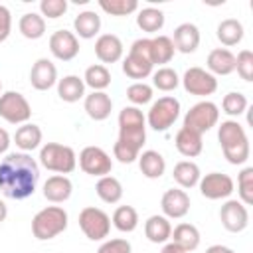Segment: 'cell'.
Segmentation results:
<instances>
[{"mask_svg":"<svg viewBox=\"0 0 253 253\" xmlns=\"http://www.w3.org/2000/svg\"><path fill=\"white\" fill-rule=\"evenodd\" d=\"M57 95L65 103H75L85 95V83L77 75H65L57 81Z\"/></svg>","mask_w":253,"mask_h":253,"instance_id":"cell-25","label":"cell"},{"mask_svg":"<svg viewBox=\"0 0 253 253\" xmlns=\"http://www.w3.org/2000/svg\"><path fill=\"white\" fill-rule=\"evenodd\" d=\"M99 6L111 16H128L138 10L136 0H99Z\"/></svg>","mask_w":253,"mask_h":253,"instance_id":"cell-38","label":"cell"},{"mask_svg":"<svg viewBox=\"0 0 253 253\" xmlns=\"http://www.w3.org/2000/svg\"><path fill=\"white\" fill-rule=\"evenodd\" d=\"M113 111V101L105 91H93L85 97V113L93 121H105Z\"/></svg>","mask_w":253,"mask_h":253,"instance_id":"cell-21","label":"cell"},{"mask_svg":"<svg viewBox=\"0 0 253 253\" xmlns=\"http://www.w3.org/2000/svg\"><path fill=\"white\" fill-rule=\"evenodd\" d=\"M73 192V184L67 176L63 174H55V176H49L43 184V198L51 204H61L65 200H69Z\"/></svg>","mask_w":253,"mask_h":253,"instance_id":"cell-18","label":"cell"},{"mask_svg":"<svg viewBox=\"0 0 253 253\" xmlns=\"http://www.w3.org/2000/svg\"><path fill=\"white\" fill-rule=\"evenodd\" d=\"M67 227V211L59 206H47L40 210L32 219V233L40 241L57 237Z\"/></svg>","mask_w":253,"mask_h":253,"instance_id":"cell-3","label":"cell"},{"mask_svg":"<svg viewBox=\"0 0 253 253\" xmlns=\"http://www.w3.org/2000/svg\"><path fill=\"white\" fill-rule=\"evenodd\" d=\"M172 176H174V180L178 182V186H182V188H194V186L200 182V178H202L198 164L192 162V160H182V162H178V164L174 166Z\"/></svg>","mask_w":253,"mask_h":253,"instance_id":"cell-30","label":"cell"},{"mask_svg":"<svg viewBox=\"0 0 253 253\" xmlns=\"http://www.w3.org/2000/svg\"><path fill=\"white\" fill-rule=\"evenodd\" d=\"M126 99L132 103V105H146L152 101V87L146 85V83H132L128 89H126Z\"/></svg>","mask_w":253,"mask_h":253,"instance_id":"cell-41","label":"cell"},{"mask_svg":"<svg viewBox=\"0 0 253 253\" xmlns=\"http://www.w3.org/2000/svg\"><path fill=\"white\" fill-rule=\"evenodd\" d=\"M73 28H75V34H77L79 38L91 40V38H95V36L99 34V30H101V18H99L97 12L85 10V12H81V14L75 18Z\"/></svg>","mask_w":253,"mask_h":253,"instance_id":"cell-26","label":"cell"},{"mask_svg":"<svg viewBox=\"0 0 253 253\" xmlns=\"http://www.w3.org/2000/svg\"><path fill=\"white\" fill-rule=\"evenodd\" d=\"M40 162L43 168L57 172V174H69L77 166V156L71 146L59 144V142H47L40 150Z\"/></svg>","mask_w":253,"mask_h":253,"instance_id":"cell-4","label":"cell"},{"mask_svg":"<svg viewBox=\"0 0 253 253\" xmlns=\"http://www.w3.org/2000/svg\"><path fill=\"white\" fill-rule=\"evenodd\" d=\"M40 10H42V16H47V18L55 20V18H59L67 12V2L65 0H42Z\"/></svg>","mask_w":253,"mask_h":253,"instance_id":"cell-44","label":"cell"},{"mask_svg":"<svg viewBox=\"0 0 253 253\" xmlns=\"http://www.w3.org/2000/svg\"><path fill=\"white\" fill-rule=\"evenodd\" d=\"M217 119H219V111H217V105L211 103V101H200L196 103L194 107H190V111L186 113L184 117V126L186 128H192L200 134L208 132L211 126L217 125Z\"/></svg>","mask_w":253,"mask_h":253,"instance_id":"cell-9","label":"cell"},{"mask_svg":"<svg viewBox=\"0 0 253 253\" xmlns=\"http://www.w3.org/2000/svg\"><path fill=\"white\" fill-rule=\"evenodd\" d=\"M219 219L221 225L231 231V233H239L249 225V211L247 206L241 204L239 200H227L221 210H219Z\"/></svg>","mask_w":253,"mask_h":253,"instance_id":"cell-13","label":"cell"},{"mask_svg":"<svg viewBox=\"0 0 253 253\" xmlns=\"http://www.w3.org/2000/svg\"><path fill=\"white\" fill-rule=\"evenodd\" d=\"M14 140H16L18 148H22L24 152H30V150L40 146V142H42V128L38 125H34V123H26V125H22L16 130Z\"/></svg>","mask_w":253,"mask_h":253,"instance_id":"cell-28","label":"cell"},{"mask_svg":"<svg viewBox=\"0 0 253 253\" xmlns=\"http://www.w3.org/2000/svg\"><path fill=\"white\" fill-rule=\"evenodd\" d=\"M130 251H132L130 243H128L126 239H121V237L109 239V241H105V243L97 249V253H130Z\"/></svg>","mask_w":253,"mask_h":253,"instance_id":"cell-46","label":"cell"},{"mask_svg":"<svg viewBox=\"0 0 253 253\" xmlns=\"http://www.w3.org/2000/svg\"><path fill=\"white\" fill-rule=\"evenodd\" d=\"M6 215H8V208H6V204L0 200V223L6 219Z\"/></svg>","mask_w":253,"mask_h":253,"instance_id":"cell-51","label":"cell"},{"mask_svg":"<svg viewBox=\"0 0 253 253\" xmlns=\"http://www.w3.org/2000/svg\"><path fill=\"white\" fill-rule=\"evenodd\" d=\"M10 30H12V14L6 6L0 4V42L8 40Z\"/></svg>","mask_w":253,"mask_h":253,"instance_id":"cell-47","label":"cell"},{"mask_svg":"<svg viewBox=\"0 0 253 253\" xmlns=\"http://www.w3.org/2000/svg\"><path fill=\"white\" fill-rule=\"evenodd\" d=\"M95 190H97V196L105 204H117L123 198V186H121V182L115 176H103V178H99Z\"/></svg>","mask_w":253,"mask_h":253,"instance_id":"cell-33","label":"cell"},{"mask_svg":"<svg viewBox=\"0 0 253 253\" xmlns=\"http://www.w3.org/2000/svg\"><path fill=\"white\" fill-rule=\"evenodd\" d=\"M237 192H239V202L245 204V206H251L253 204V168L247 166L239 172V178H237Z\"/></svg>","mask_w":253,"mask_h":253,"instance_id":"cell-40","label":"cell"},{"mask_svg":"<svg viewBox=\"0 0 253 253\" xmlns=\"http://www.w3.org/2000/svg\"><path fill=\"white\" fill-rule=\"evenodd\" d=\"M178 83H180V77L172 67H160L158 71L152 73V85L160 91H174Z\"/></svg>","mask_w":253,"mask_h":253,"instance_id":"cell-37","label":"cell"},{"mask_svg":"<svg viewBox=\"0 0 253 253\" xmlns=\"http://www.w3.org/2000/svg\"><path fill=\"white\" fill-rule=\"evenodd\" d=\"M174 43H172V38L168 36H156V38H150V61L152 65L154 63H168L172 57H174Z\"/></svg>","mask_w":253,"mask_h":253,"instance_id":"cell-31","label":"cell"},{"mask_svg":"<svg viewBox=\"0 0 253 253\" xmlns=\"http://www.w3.org/2000/svg\"><path fill=\"white\" fill-rule=\"evenodd\" d=\"M113 225L123 231V233H130L136 229L138 225V213L132 206H119L113 213Z\"/></svg>","mask_w":253,"mask_h":253,"instance_id":"cell-36","label":"cell"},{"mask_svg":"<svg viewBox=\"0 0 253 253\" xmlns=\"http://www.w3.org/2000/svg\"><path fill=\"white\" fill-rule=\"evenodd\" d=\"M79 166L85 174L89 176H109L113 170V160L111 156L101 148V146H85L79 152Z\"/></svg>","mask_w":253,"mask_h":253,"instance_id":"cell-10","label":"cell"},{"mask_svg":"<svg viewBox=\"0 0 253 253\" xmlns=\"http://www.w3.org/2000/svg\"><path fill=\"white\" fill-rule=\"evenodd\" d=\"M178 117H180V101L176 97H160L150 105L146 121L150 128L162 132V130H168Z\"/></svg>","mask_w":253,"mask_h":253,"instance_id":"cell-6","label":"cell"},{"mask_svg":"<svg viewBox=\"0 0 253 253\" xmlns=\"http://www.w3.org/2000/svg\"><path fill=\"white\" fill-rule=\"evenodd\" d=\"M174 142H176L178 152H180L182 156H186V158L198 156V154L202 152V148H204L202 134L196 132V130H192V128H186V126H182V128L176 132V140H174Z\"/></svg>","mask_w":253,"mask_h":253,"instance_id":"cell-22","label":"cell"},{"mask_svg":"<svg viewBox=\"0 0 253 253\" xmlns=\"http://www.w3.org/2000/svg\"><path fill=\"white\" fill-rule=\"evenodd\" d=\"M160 206H162L164 217L180 219L190 211V196L180 188H172V190L164 192Z\"/></svg>","mask_w":253,"mask_h":253,"instance_id":"cell-15","label":"cell"},{"mask_svg":"<svg viewBox=\"0 0 253 253\" xmlns=\"http://www.w3.org/2000/svg\"><path fill=\"white\" fill-rule=\"evenodd\" d=\"M144 235L150 243H166L172 235V225L164 215H150L144 223Z\"/></svg>","mask_w":253,"mask_h":253,"instance_id":"cell-23","label":"cell"},{"mask_svg":"<svg viewBox=\"0 0 253 253\" xmlns=\"http://www.w3.org/2000/svg\"><path fill=\"white\" fill-rule=\"evenodd\" d=\"M138 166L140 172L150 180H156L166 172V160L156 150H144L142 154H138Z\"/></svg>","mask_w":253,"mask_h":253,"instance_id":"cell-24","label":"cell"},{"mask_svg":"<svg viewBox=\"0 0 253 253\" xmlns=\"http://www.w3.org/2000/svg\"><path fill=\"white\" fill-rule=\"evenodd\" d=\"M49 51L53 53V57L61 61H71L79 53V40L73 32L57 30L49 38Z\"/></svg>","mask_w":253,"mask_h":253,"instance_id":"cell-14","label":"cell"},{"mask_svg":"<svg viewBox=\"0 0 253 253\" xmlns=\"http://www.w3.org/2000/svg\"><path fill=\"white\" fill-rule=\"evenodd\" d=\"M136 26L148 34L160 32L164 26V12L158 8H142L136 16Z\"/></svg>","mask_w":253,"mask_h":253,"instance_id":"cell-34","label":"cell"},{"mask_svg":"<svg viewBox=\"0 0 253 253\" xmlns=\"http://www.w3.org/2000/svg\"><path fill=\"white\" fill-rule=\"evenodd\" d=\"M217 138L223 150V156L229 164H243L249 158V138L245 128L237 121H223L217 130Z\"/></svg>","mask_w":253,"mask_h":253,"instance_id":"cell-2","label":"cell"},{"mask_svg":"<svg viewBox=\"0 0 253 253\" xmlns=\"http://www.w3.org/2000/svg\"><path fill=\"white\" fill-rule=\"evenodd\" d=\"M123 51H125L123 42L115 34H103L95 42V55L103 63H115V61H119L123 57Z\"/></svg>","mask_w":253,"mask_h":253,"instance_id":"cell-17","label":"cell"},{"mask_svg":"<svg viewBox=\"0 0 253 253\" xmlns=\"http://www.w3.org/2000/svg\"><path fill=\"white\" fill-rule=\"evenodd\" d=\"M174 47L182 53H194L200 45V30L186 22V24H180L176 30H174V40H172Z\"/></svg>","mask_w":253,"mask_h":253,"instance_id":"cell-19","label":"cell"},{"mask_svg":"<svg viewBox=\"0 0 253 253\" xmlns=\"http://www.w3.org/2000/svg\"><path fill=\"white\" fill-rule=\"evenodd\" d=\"M221 107H223V113L229 115V117H239L245 113L247 109V97L239 91H231L223 97L221 101Z\"/></svg>","mask_w":253,"mask_h":253,"instance_id":"cell-39","label":"cell"},{"mask_svg":"<svg viewBox=\"0 0 253 253\" xmlns=\"http://www.w3.org/2000/svg\"><path fill=\"white\" fill-rule=\"evenodd\" d=\"M20 32L24 38L28 40H40L43 34H45V20L42 14H36V12H28L20 18V24H18Z\"/></svg>","mask_w":253,"mask_h":253,"instance_id":"cell-32","label":"cell"},{"mask_svg":"<svg viewBox=\"0 0 253 253\" xmlns=\"http://www.w3.org/2000/svg\"><path fill=\"white\" fill-rule=\"evenodd\" d=\"M152 67L150 38H140L130 45V51L123 61V73L130 79H144L152 73Z\"/></svg>","mask_w":253,"mask_h":253,"instance_id":"cell-5","label":"cell"},{"mask_svg":"<svg viewBox=\"0 0 253 253\" xmlns=\"http://www.w3.org/2000/svg\"><path fill=\"white\" fill-rule=\"evenodd\" d=\"M182 85L190 95H198V97L213 95L217 91V79L210 71H206L202 67L186 69V73L182 77Z\"/></svg>","mask_w":253,"mask_h":253,"instance_id":"cell-11","label":"cell"},{"mask_svg":"<svg viewBox=\"0 0 253 253\" xmlns=\"http://www.w3.org/2000/svg\"><path fill=\"white\" fill-rule=\"evenodd\" d=\"M0 117L10 125H26L32 117V107L22 93L6 91L0 95Z\"/></svg>","mask_w":253,"mask_h":253,"instance_id":"cell-8","label":"cell"},{"mask_svg":"<svg viewBox=\"0 0 253 253\" xmlns=\"http://www.w3.org/2000/svg\"><path fill=\"white\" fill-rule=\"evenodd\" d=\"M38 162L28 152H10L0 162V190L12 200H26L36 192Z\"/></svg>","mask_w":253,"mask_h":253,"instance_id":"cell-1","label":"cell"},{"mask_svg":"<svg viewBox=\"0 0 253 253\" xmlns=\"http://www.w3.org/2000/svg\"><path fill=\"white\" fill-rule=\"evenodd\" d=\"M235 71L243 81H253V51L241 49L235 57Z\"/></svg>","mask_w":253,"mask_h":253,"instance_id":"cell-42","label":"cell"},{"mask_svg":"<svg viewBox=\"0 0 253 253\" xmlns=\"http://www.w3.org/2000/svg\"><path fill=\"white\" fill-rule=\"evenodd\" d=\"M170 237H172V241H174L176 245H180L186 253L194 251V249L200 245V231H198V227L192 225V223H178V225L174 227V231H172Z\"/></svg>","mask_w":253,"mask_h":253,"instance_id":"cell-27","label":"cell"},{"mask_svg":"<svg viewBox=\"0 0 253 253\" xmlns=\"http://www.w3.org/2000/svg\"><path fill=\"white\" fill-rule=\"evenodd\" d=\"M206 253H235V251L225 247V245H211V247L206 249Z\"/></svg>","mask_w":253,"mask_h":253,"instance_id":"cell-50","label":"cell"},{"mask_svg":"<svg viewBox=\"0 0 253 253\" xmlns=\"http://www.w3.org/2000/svg\"><path fill=\"white\" fill-rule=\"evenodd\" d=\"M79 227H81V231L85 233L87 239L101 241L111 231V217L103 210L87 206L79 211Z\"/></svg>","mask_w":253,"mask_h":253,"instance_id":"cell-7","label":"cell"},{"mask_svg":"<svg viewBox=\"0 0 253 253\" xmlns=\"http://www.w3.org/2000/svg\"><path fill=\"white\" fill-rule=\"evenodd\" d=\"M146 119L138 107H125L119 113V126H144Z\"/></svg>","mask_w":253,"mask_h":253,"instance_id":"cell-43","label":"cell"},{"mask_svg":"<svg viewBox=\"0 0 253 253\" xmlns=\"http://www.w3.org/2000/svg\"><path fill=\"white\" fill-rule=\"evenodd\" d=\"M8 146H10V134L4 128H0V154H4Z\"/></svg>","mask_w":253,"mask_h":253,"instance_id":"cell-48","label":"cell"},{"mask_svg":"<svg viewBox=\"0 0 253 253\" xmlns=\"http://www.w3.org/2000/svg\"><path fill=\"white\" fill-rule=\"evenodd\" d=\"M83 83L87 87H91L93 91H103V89H107L111 85V71L101 63L91 65V67L85 69Z\"/></svg>","mask_w":253,"mask_h":253,"instance_id":"cell-35","label":"cell"},{"mask_svg":"<svg viewBox=\"0 0 253 253\" xmlns=\"http://www.w3.org/2000/svg\"><path fill=\"white\" fill-rule=\"evenodd\" d=\"M198 184H200L202 196L208 198V200H223V198H229L233 194V188H235L231 176L221 174V172H210L204 178H200Z\"/></svg>","mask_w":253,"mask_h":253,"instance_id":"cell-12","label":"cell"},{"mask_svg":"<svg viewBox=\"0 0 253 253\" xmlns=\"http://www.w3.org/2000/svg\"><path fill=\"white\" fill-rule=\"evenodd\" d=\"M208 69L215 75H229L235 71V55L227 47H215L208 55Z\"/></svg>","mask_w":253,"mask_h":253,"instance_id":"cell-20","label":"cell"},{"mask_svg":"<svg viewBox=\"0 0 253 253\" xmlns=\"http://www.w3.org/2000/svg\"><path fill=\"white\" fill-rule=\"evenodd\" d=\"M160 253H186V251H184L180 245H176V243L172 241V243H166V245L162 247V251H160Z\"/></svg>","mask_w":253,"mask_h":253,"instance_id":"cell-49","label":"cell"},{"mask_svg":"<svg viewBox=\"0 0 253 253\" xmlns=\"http://www.w3.org/2000/svg\"><path fill=\"white\" fill-rule=\"evenodd\" d=\"M113 154H115V158H117L119 162H123V164H130V162H134V160L138 158V154H140V152L117 140V142H115V146H113Z\"/></svg>","mask_w":253,"mask_h":253,"instance_id":"cell-45","label":"cell"},{"mask_svg":"<svg viewBox=\"0 0 253 253\" xmlns=\"http://www.w3.org/2000/svg\"><path fill=\"white\" fill-rule=\"evenodd\" d=\"M215 36H217V40H219L223 45H227V47L237 45V43L243 40V24H241L239 20H235V18H227V20L219 22Z\"/></svg>","mask_w":253,"mask_h":253,"instance_id":"cell-29","label":"cell"},{"mask_svg":"<svg viewBox=\"0 0 253 253\" xmlns=\"http://www.w3.org/2000/svg\"><path fill=\"white\" fill-rule=\"evenodd\" d=\"M30 83H32V87L38 89V91H47V89H51V87L57 83V69H55V65H53L49 59H45V57L38 59V61L32 65Z\"/></svg>","mask_w":253,"mask_h":253,"instance_id":"cell-16","label":"cell"},{"mask_svg":"<svg viewBox=\"0 0 253 253\" xmlns=\"http://www.w3.org/2000/svg\"><path fill=\"white\" fill-rule=\"evenodd\" d=\"M0 91H2V81H0Z\"/></svg>","mask_w":253,"mask_h":253,"instance_id":"cell-52","label":"cell"}]
</instances>
